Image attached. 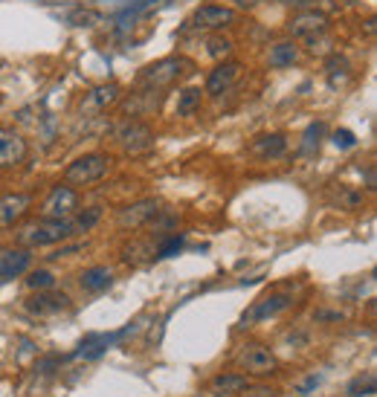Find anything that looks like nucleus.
Here are the masks:
<instances>
[{
	"instance_id": "f257e3e1",
	"label": "nucleus",
	"mask_w": 377,
	"mask_h": 397,
	"mask_svg": "<svg viewBox=\"0 0 377 397\" xmlns=\"http://www.w3.org/2000/svg\"><path fill=\"white\" fill-rule=\"evenodd\" d=\"M195 70V61L186 56H169V58H160L154 64H148L140 73V84L148 87V91H162V87H172L180 78H186Z\"/></svg>"
},
{
	"instance_id": "f03ea898",
	"label": "nucleus",
	"mask_w": 377,
	"mask_h": 397,
	"mask_svg": "<svg viewBox=\"0 0 377 397\" xmlns=\"http://www.w3.org/2000/svg\"><path fill=\"white\" fill-rule=\"evenodd\" d=\"M108 171H110L108 154H85L64 168V180L70 186H91V183H99L102 177H108Z\"/></svg>"
},
{
	"instance_id": "7ed1b4c3",
	"label": "nucleus",
	"mask_w": 377,
	"mask_h": 397,
	"mask_svg": "<svg viewBox=\"0 0 377 397\" xmlns=\"http://www.w3.org/2000/svg\"><path fill=\"white\" fill-rule=\"evenodd\" d=\"M73 235H76L73 220H41V224L26 227L18 235V241L24 247H53V244H61Z\"/></svg>"
},
{
	"instance_id": "20e7f679",
	"label": "nucleus",
	"mask_w": 377,
	"mask_h": 397,
	"mask_svg": "<svg viewBox=\"0 0 377 397\" xmlns=\"http://www.w3.org/2000/svg\"><path fill=\"white\" fill-rule=\"evenodd\" d=\"M113 140L125 154H145L154 148V130L145 122H119L113 128Z\"/></svg>"
},
{
	"instance_id": "39448f33",
	"label": "nucleus",
	"mask_w": 377,
	"mask_h": 397,
	"mask_svg": "<svg viewBox=\"0 0 377 397\" xmlns=\"http://www.w3.org/2000/svg\"><path fill=\"white\" fill-rule=\"evenodd\" d=\"M78 212V195L70 186H53L47 200L41 203V217L44 220H70Z\"/></svg>"
},
{
	"instance_id": "423d86ee",
	"label": "nucleus",
	"mask_w": 377,
	"mask_h": 397,
	"mask_svg": "<svg viewBox=\"0 0 377 397\" xmlns=\"http://www.w3.org/2000/svg\"><path fill=\"white\" fill-rule=\"evenodd\" d=\"M235 24V12L229 6H215V4H206L200 6L189 21H186V29H195V32H215V29H224Z\"/></svg>"
},
{
	"instance_id": "0eeeda50",
	"label": "nucleus",
	"mask_w": 377,
	"mask_h": 397,
	"mask_svg": "<svg viewBox=\"0 0 377 397\" xmlns=\"http://www.w3.org/2000/svg\"><path fill=\"white\" fill-rule=\"evenodd\" d=\"M238 366L247 371V374H270L276 368V357L270 354V348L264 345H244L241 354H238Z\"/></svg>"
},
{
	"instance_id": "6e6552de",
	"label": "nucleus",
	"mask_w": 377,
	"mask_h": 397,
	"mask_svg": "<svg viewBox=\"0 0 377 397\" xmlns=\"http://www.w3.org/2000/svg\"><path fill=\"white\" fill-rule=\"evenodd\" d=\"M26 140L12 128H0V168H12L26 160Z\"/></svg>"
},
{
	"instance_id": "1a4fd4ad",
	"label": "nucleus",
	"mask_w": 377,
	"mask_h": 397,
	"mask_svg": "<svg viewBox=\"0 0 377 397\" xmlns=\"http://www.w3.org/2000/svg\"><path fill=\"white\" fill-rule=\"evenodd\" d=\"M325 29H328V15L316 12V9H302L287 21V32L296 35V38H314Z\"/></svg>"
},
{
	"instance_id": "9d476101",
	"label": "nucleus",
	"mask_w": 377,
	"mask_h": 397,
	"mask_svg": "<svg viewBox=\"0 0 377 397\" xmlns=\"http://www.w3.org/2000/svg\"><path fill=\"white\" fill-rule=\"evenodd\" d=\"M70 296L64 293H50V290H38V296L26 299V311L35 316H50V314H61L70 311Z\"/></svg>"
},
{
	"instance_id": "9b49d317",
	"label": "nucleus",
	"mask_w": 377,
	"mask_h": 397,
	"mask_svg": "<svg viewBox=\"0 0 377 397\" xmlns=\"http://www.w3.org/2000/svg\"><path fill=\"white\" fill-rule=\"evenodd\" d=\"M157 212H160V203L157 200H140L134 206H125L119 212V217H116V224L122 230H140V227L148 224L151 217H157Z\"/></svg>"
},
{
	"instance_id": "f8f14e48",
	"label": "nucleus",
	"mask_w": 377,
	"mask_h": 397,
	"mask_svg": "<svg viewBox=\"0 0 377 397\" xmlns=\"http://www.w3.org/2000/svg\"><path fill=\"white\" fill-rule=\"evenodd\" d=\"M29 249H0V282H12L29 270Z\"/></svg>"
},
{
	"instance_id": "ddd939ff",
	"label": "nucleus",
	"mask_w": 377,
	"mask_h": 397,
	"mask_svg": "<svg viewBox=\"0 0 377 397\" xmlns=\"http://www.w3.org/2000/svg\"><path fill=\"white\" fill-rule=\"evenodd\" d=\"M238 76H241V64H238V61L218 64L212 73H209V78H206V93H209V96H218V93L229 91L232 81H235Z\"/></svg>"
},
{
	"instance_id": "4468645a",
	"label": "nucleus",
	"mask_w": 377,
	"mask_h": 397,
	"mask_svg": "<svg viewBox=\"0 0 377 397\" xmlns=\"http://www.w3.org/2000/svg\"><path fill=\"white\" fill-rule=\"evenodd\" d=\"M122 99V87L119 84H102V87H93V91L85 96V102H81V113H88V110H105L108 105L119 102Z\"/></svg>"
},
{
	"instance_id": "2eb2a0df",
	"label": "nucleus",
	"mask_w": 377,
	"mask_h": 397,
	"mask_svg": "<svg viewBox=\"0 0 377 397\" xmlns=\"http://www.w3.org/2000/svg\"><path fill=\"white\" fill-rule=\"evenodd\" d=\"M29 203H32L29 195H6L4 200H0V227H9L18 217H24Z\"/></svg>"
},
{
	"instance_id": "dca6fc26",
	"label": "nucleus",
	"mask_w": 377,
	"mask_h": 397,
	"mask_svg": "<svg viewBox=\"0 0 377 397\" xmlns=\"http://www.w3.org/2000/svg\"><path fill=\"white\" fill-rule=\"evenodd\" d=\"M287 304H290L287 296H267V299H262V301L253 307V311H249V314L244 316V325H247V322H264V319L282 314Z\"/></svg>"
},
{
	"instance_id": "f3484780",
	"label": "nucleus",
	"mask_w": 377,
	"mask_h": 397,
	"mask_svg": "<svg viewBox=\"0 0 377 397\" xmlns=\"http://www.w3.org/2000/svg\"><path fill=\"white\" fill-rule=\"evenodd\" d=\"M284 151H287L284 134H264V137H259V140L253 143V154L262 157V160H276V157H282Z\"/></svg>"
},
{
	"instance_id": "a211bd4d",
	"label": "nucleus",
	"mask_w": 377,
	"mask_h": 397,
	"mask_svg": "<svg viewBox=\"0 0 377 397\" xmlns=\"http://www.w3.org/2000/svg\"><path fill=\"white\" fill-rule=\"evenodd\" d=\"M157 4H162V0H134V4H128L119 15H116V32H128L131 26H134V21L143 15V12H148V9H154Z\"/></svg>"
},
{
	"instance_id": "6ab92c4d",
	"label": "nucleus",
	"mask_w": 377,
	"mask_h": 397,
	"mask_svg": "<svg viewBox=\"0 0 377 397\" xmlns=\"http://www.w3.org/2000/svg\"><path fill=\"white\" fill-rule=\"evenodd\" d=\"M249 383H247V374H218L209 386L212 397H232L238 391H244Z\"/></svg>"
},
{
	"instance_id": "aec40b11",
	"label": "nucleus",
	"mask_w": 377,
	"mask_h": 397,
	"mask_svg": "<svg viewBox=\"0 0 377 397\" xmlns=\"http://www.w3.org/2000/svg\"><path fill=\"white\" fill-rule=\"evenodd\" d=\"M78 284L85 287L88 293H102L113 284V273L108 267H88L85 273L78 276Z\"/></svg>"
},
{
	"instance_id": "412c9836",
	"label": "nucleus",
	"mask_w": 377,
	"mask_h": 397,
	"mask_svg": "<svg viewBox=\"0 0 377 397\" xmlns=\"http://www.w3.org/2000/svg\"><path fill=\"white\" fill-rule=\"evenodd\" d=\"M154 93L157 91H148V87L143 93H134L131 102H125V113H131V116H151L160 108V96L154 99Z\"/></svg>"
},
{
	"instance_id": "4be33fe9",
	"label": "nucleus",
	"mask_w": 377,
	"mask_h": 397,
	"mask_svg": "<svg viewBox=\"0 0 377 397\" xmlns=\"http://www.w3.org/2000/svg\"><path fill=\"white\" fill-rule=\"evenodd\" d=\"M296 58H299L296 43H290V41L273 43V50H270V67L284 70V67H293V64H296Z\"/></svg>"
},
{
	"instance_id": "5701e85b",
	"label": "nucleus",
	"mask_w": 377,
	"mask_h": 397,
	"mask_svg": "<svg viewBox=\"0 0 377 397\" xmlns=\"http://www.w3.org/2000/svg\"><path fill=\"white\" fill-rule=\"evenodd\" d=\"M325 70H328L331 84L346 81V78L351 76V64H348V58H346V56H331V58L325 61Z\"/></svg>"
},
{
	"instance_id": "b1692460",
	"label": "nucleus",
	"mask_w": 377,
	"mask_h": 397,
	"mask_svg": "<svg viewBox=\"0 0 377 397\" xmlns=\"http://www.w3.org/2000/svg\"><path fill=\"white\" fill-rule=\"evenodd\" d=\"M197 108H200V91L197 87H186V91L180 93V99H177V113L180 116H192Z\"/></svg>"
},
{
	"instance_id": "393cba45",
	"label": "nucleus",
	"mask_w": 377,
	"mask_h": 397,
	"mask_svg": "<svg viewBox=\"0 0 377 397\" xmlns=\"http://www.w3.org/2000/svg\"><path fill=\"white\" fill-rule=\"evenodd\" d=\"M322 137H325V125H322V122H311V125H308V130H305V143H302V151H305V154H314V151H319V143H322Z\"/></svg>"
},
{
	"instance_id": "a878e982",
	"label": "nucleus",
	"mask_w": 377,
	"mask_h": 397,
	"mask_svg": "<svg viewBox=\"0 0 377 397\" xmlns=\"http://www.w3.org/2000/svg\"><path fill=\"white\" fill-rule=\"evenodd\" d=\"M102 217V209L99 206H93V209H88V212H81L76 220H73V230L76 232H88V230H93L96 227V220Z\"/></svg>"
},
{
	"instance_id": "bb28decb",
	"label": "nucleus",
	"mask_w": 377,
	"mask_h": 397,
	"mask_svg": "<svg viewBox=\"0 0 377 397\" xmlns=\"http://www.w3.org/2000/svg\"><path fill=\"white\" fill-rule=\"evenodd\" d=\"M53 284H56V276L50 270H32L26 276V287H32V290H50Z\"/></svg>"
},
{
	"instance_id": "cd10ccee",
	"label": "nucleus",
	"mask_w": 377,
	"mask_h": 397,
	"mask_svg": "<svg viewBox=\"0 0 377 397\" xmlns=\"http://www.w3.org/2000/svg\"><path fill=\"white\" fill-rule=\"evenodd\" d=\"M363 394H374V374L371 371L366 377H354L348 383V397H363Z\"/></svg>"
},
{
	"instance_id": "c85d7f7f",
	"label": "nucleus",
	"mask_w": 377,
	"mask_h": 397,
	"mask_svg": "<svg viewBox=\"0 0 377 397\" xmlns=\"http://www.w3.org/2000/svg\"><path fill=\"white\" fill-rule=\"evenodd\" d=\"M229 53H232V41L229 38H221V35L209 38V56L212 58H227Z\"/></svg>"
},
{
	"instance_id": "c756f323",
	"label": "nucleus",
	"mask_w": 377,
	"mask_h": 397,
	"mask_svg": "<svg viewBox=\"0 0 377 397\" xmlns=\"http://www.w3.org/2000/svg\"><path fill=\"white\" fill-rule=\"evenodd\" d=\"M183 247H186V238H183V235H172L169 241H162V244H160L157 258H172V255H177Z\"/></svg>"
},
{
	"instance_id": "7c9ffc66",
	"label": "nucleus",
	"mask_w": 377,
	"mask_h": 397,
	"mask_svg": "<svg viewBox=\"0 0 377 397\" xmlns=\"http://www.w3.org/2000/svg\"><path fill=\"white\" fill-rule=\"evenodd\" d=\"M334 145H337V148H354L357 145V137L351 134V130L348 128H340V130H334Z\"/></svg>"
},
{
	"instance_id": "2f4dec72",
	"label": "nucleus",
	"mask_w": 377,
	"mask_h": 397,
	"mask_svg": "<svg viewBox=\"0 0 377 397\" xmlns=\"http://www.w3.org/2000/svg\"><path fill=\"white\" fill-rule=\"evenodd\" d=\"M61 363H64V357H44L35 363V374H53L56 368H61Z\"/></svg>"
},
{
	"instance_id": "473e14b6",
	"label": "nucleus",
	"mask_w": 377,
	"mask_h": 397,
	"mask_svg": "<svg viewBox=\"0 0 377 397\" xmlns=\"http://www.w3.org/2000/svg\"><path fill=\"white\" fill-rule=\"evenodd\" d=\"M241 397H276V391L273 388H267V386H247L244 391H238Z\"/></svg>"
},
{
	"instance_id": "72a5a7b5",
	"label": "nucleus",
	"mask_w": 377,
	"mask_h": 397,
	"mask_svg": "<svg viewBox=\"0 0 377 397\" xmlns=\"http://www.w3.org/2000/svg\"><path fill=\"white\" fill-rule=\"evenodd\" d=\"M70 21H73L76 26H91V21H99V15H93V12H76Z\"/></svg>"
},
{
	"instance_id": "f704fd0d",
	"label": "nucleus",
	"mask_w": 377,
	"mask_h": 397,
	"mask_svg": "<svg viewBox=\"0 0 377 397\" xmlns=\"http://www.w3.org/2000/svg\"><path fill=\"white\" fill-rule=\"evenodd\" d=\"M319 383H322V377H319V374H311V377H308V380H305V383L296 388V394H311V391H314Z\"/></svg>"
},
{
	"instance_id": "c9c22d12",
	"label": "nucleus",
	"mask_w": 377,
	"mask_h": 397,
	"mask_svg": "<svg viewBox=\"0 0 377 397\" xmlns=\"http://www.w3.org/2000/svg\"><path fill=\"white\" fill-rule=\"evenodd\" d=\"M273 4H284V6H311L314 0H273Z\"/></svg>"
},
{
	"instance_id": "e433bc0d",
	"label": "nucleus",
	"mask_w": 377,
	"mask_h": 397,
	"mask_svg": "<svg viewBox=\"0 0 377 397\" xmlns=\"http://www.w3.org/2000/svg\"><path fill=\"white\" fill-rule=\"evenodd\" d=\"M343 314H316V322H340Z\"/></svg>"
},
{
	"instance_id": "4c0bfd02",
	"label": "nucleus",
	"mask_w": 377,
	"mask_h": 397,
	"mask_svg": "<svg viewBox=\"0 0 377 397\" xmlns=\"http://www.w3.org/2000/svg\"><path fill=\"white\" fill-rule=\"evenodd\" d=\"M235 4L241 6V9H253V6H259L262 0H235Z\"/></svg>"
}]
</instances>
